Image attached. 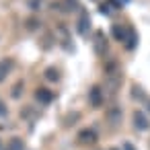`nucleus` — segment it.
Masks as SVG:
<instances>
[{"instance_id": "nucleus-1", "label": "nucleus", "mask_w": 150, "mask_h": 150, "mask_svg": "<svg viewBox=\"0 0 150 150\" xmlns=\"http://www.w3.org/2000/svg\"><path fill=\"white\" fill-rule=\"evenodd\" d=\"M132 119H134V127L136 129H140V132H144V129H148V117L142 113V111H134V115H132Z\"/></svg>"}, {"instance_id": "nucleus-2", "label": "nucleus", "mask_w": 150, "mask_h": 150, "mask_svg": "<svg viewBox=\"0 0 150 150\" xmlns=\"http://www.w3.org/2000/svg\"><path fill=\"white\" fill-rule=\"evenodd\" d=\"M88 101H91V107H101L103 105V91H101V86H93L91 88Z\"/></svg>"}, {"instance_id": "nucleus-3", "label": "nucleus", "mask_w": 150, "mask_h": 150, "mask_svg": "<svg viewBox=\"0 0 150 150\" xmlns=\"http://www.w3.org/2000/svg\"><path fill=\"white\" fill-rule=\"evenodd\" d=\"M35 99H37L41 105H47V103H52L54 95H52L50 88H37V91H35Z\"/></svg>"}, {"instance_id": "nucleus-4", "label": "nucleus", "mask_w": 150, "mask_h": 150, "mask_svg": "<svg viewBox=\"0 0 150 150\" xmlns=\"http://www.w3.org/2000/svg\"><path fill=\"white\" fill-rule=\"evenodd\" d=\"M13 66H15V62L13 60H2V62H0V82H2L8 74H11V70H13Z\"/></svg>"}, {"instance_id": "nucleus-5", "label": "nucleus", "mask_w": 150, "mask_h": 150, "mask_svg": "<svg viewBox=\"0 0 150 150\" xmlns=\"http://www.w3.org/2000/svg\"><path fill=\"white\" fill-rule=\"evenodd\" d=\"M78 140H80L82 144H93V142L97 140V134H95L93 129H82V132L78 134Z\"/></svg>"}, {"instance_id": "nucleus-6", "label": "nucleus", "mask_w": 150, "mask_h": 150, "mask_svg": "<svg viewBox=\"0 0 150 150\" xmlns=\"http://www.w3.org/2000/svg\"><path fill=\"white\" fill-rule=\"evenodd\" d=\"M111 33H113V37L117 39V41H125L129 35H127V31L121 27V25H113V29H111Z\"/></svg>"}, {"instance_id": "nucleus-7", "label": "nucleus", "mask_w": 150, "mask_h": 150, "mask_svg": "<svg viewBox=\"0 0 150 150\" xmlns=\"http://www.w3.org/2000/svg\"><path fill=\"white\" fill-rule=\"evenodd\" d=\"M88 31H91V19L86 15H82L80 17V23H78V33L80 35H86Z\"/></svg>"}, {"instance_id": "nucleus-8", "label": "nucleus", "mask_w": 150, "mask_h": 150, "mask_svg": "<svg viewBox=\"0 0 150 150\" xmlns=\"http://www.w3.org/2000/svg\"><path fill=\"white\" fill-rule=\"evenodd\" d=\"M107 119L115 125V123H119V119H121V109H117V107H111L109 109V113H107Z\"/></svg>"}, {"instance_id": "nucleus-9", "label": "nucleus", "mask_w": 150, "mask_h": 150, "mask_svg": "<svg viewBox=\"0 0 150 150\" xmlns=\"http://www.w3.org/2000/svg\"><path fill=\"white\" fill-rule=\"evenodd\" d=\"M8 150H25V144L19 140V138H13L8 142Z\"/></svg>"}, {"instance_id": "nucleus-10", "label": "nucleus", "mask_w": 150, "mask_h": 150, "mask_svg": "<svg viewBox=\"0 0 150 150\" xmlns=\"http://www.w3.org/2000/svg\"><path fill=\"white\" fill-rule=\"evenodd\" d=\"M45 78L56 82V80H60V74H58V70H56V68H47V70H45Z\"/></svg>"}, {"instance_id": "nucleus-11", "label": "nucleus", "mask_w": 150, "mask_h": 150, "mask_svg": "<svg viewBox=\"0 0 150 150\" xmlns=\"http://www.w3.org/2000/svg\"><path fill=\"white\" fill-rule=\"evenodd\" d=\"M23 93V84H15V91H13V97H19Z\"/></svg>"}, {"instance_id": "nucleus-12", "label": "nucleus", "mask_w": 150, "mask_h": 150, "mask_svg": "<svg viewBox=\"0 0 150 150\" xmlns=\"http://www.w3.org/2000/svg\"><path fill=\"white\" fill-rule=\"evenodd\" d=\"M2 115H6V107H4V103H0V117Z\"/></svg>"}, {"instance_id": "nucleus-13", "label": "nucleus", "mask_w": 150, "mask_h": 150, "mask_svg": "<svg viewBox=\"0 0 150 150\" xmlns=\"http://www.w3.org/2000/svg\"><path fill=\"white\" fill-rule=\"evenodd\" d=\"M125 150H136V148H132L129 144H125Z\"/></svg>"}, {"instance_id": "nucleus-14", "label": "nucleus", "mask_w": 150, "mask_h": 150, "mask_svg": "<svg viewBox=\"0 0 150 150\" xmlns=\"http://www.w3.org/2000/svg\"><path fill=\"white\" fill-rule=\"evenodd\" d=\"M148 109H150V101H148Z\"/></svg>"}, {"instance_id": "nucleus-15", "label": "nucleus", "mask_w": 150, "mask_h": 150, "mask_svg": "<svg viewBox=\"0 0 150 150\" xmlns=\"http://www.w3.org/2000/svg\"><path fill=\"white\" fill-rule=\"evenodd\" d=\"M0 150H2V144H0Z\"/></svg>"}]
</instances>
